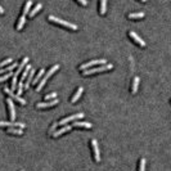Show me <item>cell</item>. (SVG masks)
<instances>
[{
    "instance_id": "1f68e13d",
    "label": "cell",
    "mask_w": 171,
    "mask_h": 171,
    "mask_svg": "<svg viewBox=\"0 0 171 171\" xmlns=\"http://www.w3.org/2000/svg\"><path fill=\"white\" fill-rule=\"evenodd\" d=\"M57 127H58V122H54L53 125L49 127V130H48V134H50V135H52V134L54 133V131H56V129H57Z\"/></svg>"
},
{
    "instance_id": "9a60e30c",
    "label": "cell",
    "mask_w": 171,
    "mask_h": 171,
    "mask_svg": "<svg viewBox=\"0 0 171 171\" xmlns=\"http://www.w3.org/2000/svg\"><path fill=\"white\" fill-rule=\"evenodd\" d=\"M82 91H84V88H82V86H79V89L76 90V93L73 94V97L71 98V102H72V103H75V102H77V100H79V98H80L81 94H82Z\"/></svg>"
},
{
    "instance_id": "f1b7e54d",
    "label": "cell",
    "mask_w": 171,
    "mask_h": 171,
    "mask_svg": "<svg viewBox=\"0 0 171 171\" xmlns=\"http://www.w3.org/2000/svg\"><path fill=\"white\" fill-rule=\"evenodd\" d=\"M57 99V93H49V94L45 95V100H53Z\"/></svg>"
},
{
    "instance_id": "ba28073f",
    "label": "cell",
    "mask_w": 171,
    "mask_h": 171,
    "mask_svg": "<svg viewBox=\"0 0 171 171\" xmlns=\"http://www.w3.org/2000/svg\"><path fill=\"white\" fill-rule=\"evenodd\" d=\"M6 106H8V110H9L10 120H12V122H14V120H15V110H14L13 100H12L10 98H8V99H6Z\"/></svg>"
},
{
    "instance_id": "4316f807",
    "label": "cell",
    "mask_w": 171,
    "mask_h": 171,
    "mask_svg": "<svg viewBox=\"0 0 171 171\" xmlns=\"http://www.w3.org/2000/svg\"><path fill=\"white\" fill-rule=\"evenodd\" d=\"M138 171H145V158H140V161H139V170Z\"/></svg>"
},
{
    "instance_id": "7402d4cb",
    "label": "cell",
    "mask_w": 171,
    "mask_h": 171,
    "mask_svg": "<svg viewBox=\"0 0 171 171\" xmlns=\"http://www.w3.org/2000/svg\"><path fill=\"white\" fill-rule=\"evenodd\" d=\"M31 67L30 65H27L25 68H23V73H22V77H21V81H23V80H26V77H27V75H28V72L31 71Z\"/></svg>"
},
{
    "instance_id": "4dcf8cb0",
    "label": "cell",
    "mask_w": 171,
    "mask_h": 171,
    "mask_svg": "<svg viewBox=\"0 0 171 171\" xmlns=\"http://www.w3.org/2000/svg\"><path fill=\"white\" fill-rule=\"evenodd\" d=\"M22 90H23V81H19V82L17 84V95H19V97H21Z\"/></svg>"
},
{
    "instance_id": "277c9868",
    "label": "cell",
    "mask_w": 171,
    "mask_h": 171,
    "mask_svg": "<svg viewBox=\"0 0 171 171\" xmlns=\"http://www.w3.org/2000/svg\"><path fill=\"white\" fill-rule=\"evenodd\" d=\"M81 117H84V113H75V115H72V116H68V117L62 119L60 121H58V126H65V125H67L68 122L76 121L77 119H81Z\"/></svg>"
},
{
    "instance_id": "ffe728a7",
    "label": "cell",
    "mask_w": 171,
    "mask_h": 171,
    "mask_svg": "<svg viewBox=\"0 0 171 171\" xmlns=\"http://www.w3.org/2000/svg\"><path fill=\"white\" fill-rule=\"evenodd\" d=\"M58 68H59V65H54V66H53V67H52V68L49 69V71L45 73V76H44V77H45V79H49V77H50V76H52V75H53L54 72H56Z\"/></svg>"
},
{
    "instance_id": "7c38bea8",
    "label": "cell",
    "mask_w": 171,
    "mask_h": 171,
    "mask_svg": "<svg viewBox=\"0 0 171 171\" xmlns=\"http://www.w3.org/2000/svg\"><path fill=\"white\" fill-rule=\"evenodd\" d=\"M71 127H72V126H69V125L62 126L59 130H56V131H54V133L52 134V136H53V138H58L59 135H62L63 133H66V131H69V130H71Z\"/></svg>"
},
{
    "instance_id": "484cf974",
    "label": "cell",
    "mask_w": 171,
    "mask_h": 171,
    "mask_svg": "<svg viewBox=\"0 0 171 171\" xmlns=\"http://www.w3.org/2000/svg\"><path fill=\"white\" fill-rule=\"evenodd\" d=\"M31 5H32V2H31V0H28V2L25 4V6H23V15H26L27 14V12L30 10V8H31Z\"/></svg>"
},
{
    "instance_id": "44dd1931",
    "label": "cell",
    "mask_w": 171,
    "mask_h": 171,
    "mask_svg": "<svg viewBox=\"0 0 171 171\" xmlns=\"http://www.w3.org/2000/svg\"><path fill=\"white\" fill-rule=\"evenodd\" d=\"M127 17H129V18H131V19H134V18H142V17H144V12L129 13V14H127Z\"/></svg>"
},
{
    "instance_id": "4fadbf2b",
    "label": "cell",
    "mask_w": 171,
    "mask_h": 171,
    "mask_svg": "<svg viewBox=\"0 0 171 171\" xmlns=\"http://www.w3.org/2000/svg\"><path fill=\"white\" fill-rule=\"evenodd\" d=\"M34 76H35V69H34V68H31V71L28 72V75H27V77H26V79H27V82L23 84V88H25V89H28L30 82L34 80Z\"/></svg>"
},
{
    "instance_id": "603a6c76",
    "label": "cell",
    "mask_w": 171,
    "mask_h": 171,
    "mask_svg": "<svg viewBox=\"0 0 171 171\" xmlns=\"http://www.w3.org/2000/svg\"><path fill=\"white\" fill-rule=\"evenodd\" d=\"M106 10H107V2L106 0H102V2L99 3V12H100V14H104Z\"/></svg>"
},
{
    "instance_id": "8992f818",
    "label": "cell",
    "mask_w": 171,
    "mask_h": 171,
    "mask_svg": "<svg viewBox=\"0 0 171 171\" xmlns=\"http://www.w3.org/2000/svg\"><path fill=\"white\" fill-rule=\"evenodd\" d=\"M0 126L2 127H18V129H23L26 125L22 122H12V121H0Z\"/></svg>"
},
{
    "instance_id": "d4e9b609",
    "label": "cell",
    "mask_w": 171,
    "mask_h": 171,
    "mask_svg": "<svg viewBox=\"0 0 171 171\" xmlns=\"http://www.w3.org/2000/svg\"><path fill=\"white\" fill-rule=\"evenodd\" d=\"M8 133L21 135L22 134V129H18V127H8Z\"/></svg>"
},
{
    "instance_id": "3957f363",
    "label": "cell",
    "mask_w": 171,
    "mask_h": 171,
    "mask_svg": "<svg viewBox=\"0 0 171 171\" xmlns=\"http://www.w3.org/2000/svg\"><path fill=\"white\" fill-rule=\"evenodd\" d=\"M108 62L107 59H93L90 62H86V63H82L79 68L81 71H85V69H89L91 66H103V65H107Z\"/></svg>"
},
{
    "instance_id": "cb8c5ba5",
    "label": "cell",
    "mask_w": 171,
    "mask_h": 171,
    "mask_svg": "<svg viewBox=\"0 0 171 171\" xmlns=\"http://www.w3.org/2000/svg\"><path fill=\"white\" fill-rule=\"evenodd\" d=\"M44 72H45V69H44V68H41L40 71L37 72V75H36V76H34V84H36V85H37V81L41 79V76L44 75Z\"/></svg>"
},
{
    "instance_id": "5b68a950",
    "label": "cell",
    "mask_w": 171,
    "mask_h": 171,
    "mask_svg": "<svg viewBox=\"0 0 171 171\" xmlns=\"http://www.w3.org/2000/svg\"><path fill=\"white\" fill-rule=\"evenodd\" d=\"M3 90H4V93H5V94H8V95L10 97V99L17 100V102H19L21 104H26V100H25V99H23V98H21L19 95H17L14 91H12V90H10L9 88H8V86H4V88H3Z\"/></svg>"
},
{
    "instance_id": "5bb4252c",
    "label": "cell",
    "mask_w": 171,
    "mask_h": 171,
    "mask_svg": "<svg viewBox=\"0 0 171 171\" xmlns=\"http://www.w3.org/2000/svg\"><path fill=\"white\" fill-rule=\"evenodd\" d=\"M72 126H79V127H86V129H90L93 125L90 122H85V121H73Z\"/></svg>"
},
{
    "instance_id": "d6986e66",
    "label": "cell",
    "mask_w": 171,
    "mask_h": 171,
    "mask_svg": "<svg viewBox=\"0 0 171 171\" xmlns=\"http://www.w3.org/2000/svg\"><path fill=\"white\" fill-rule=\"evenodd\" d=\"M14 67H17V63H15V62H14V63H12V65H9L8 67H5V68H2V69H0V73H8V72H12Z\"/></svg>"
},
{
    "instance_id": "ac0fdd59",
    "label": "cell",
    "mask_w": 171,
    "mask_h": 171,
    "mask_svg": "<svg viewBox=\"0 0 171 171\" xmlns=\"http://www.w3.org/2000/svg\"><path fill=\"white\" fill-rule=\"evenodd\" d=\"M41 8H43V4H41V3H37V4L34 6V9H32V10H30L28 15H30V17H34V15H35V14H36L39 10H40Z\"/></svg>"
},
{
    "instance_id": "83f0119b",
    "label": "cell",
    "mask_w": 171,
    "mask_h": 171,
    "mask_svg": "<svg viewBox=\"0 0 171 171\" xmlns=\"http://www.w3.org/2000/svg\"><path fill=\"white\" fill-rule=\"evenodd\" d=\"M12 62H13V58H6V59H4L3 62H0V69H2L4 66H6V65L12 63Z\"/></svg>"
},
{
    "instance_id": "f546056e",
    "label": "cell",
    "mask_w": 171,
    "mask_h": 171,
    "mask_svg": "<svg viewBox=\"0 0 171 171\" xmlns=\"http://www.w3.org/2000/svg\"><path fill=\"white\" fill-rule=\"evenodd\" d=\"M13 76V73L12 72H8V73H4L3 76H0V82H3V81H5V80H8L9 77H12Z\"/></svg>"
},
{
    "instance_id": "7a4b0ae2",
    "label": "cell",
    "mask_w": 171,
    "mask_h": 171,
    "mask_svg": "<svg viewBox=\"0 0 171 171\" xmlns=\"http://www.w3.org/2000/svg\"><path fill=\"white\" fill-rule=\"evenodd\" d=\"M113 66L111 63H107V65H103V66H98L95 68H89V69H85L82 71V75L84 76H88V75H93L95 72H103V71H107V69H112Z\"/></svg>"
},
{
    "instance_id": "30bf717a",
    "label": "cell",
    "mask_w": 171,
    "mask_h": 171,
    "mask_svg": "<svg viewBox=\"0 0 171 171\" xmlns=\"http://www.w3.org/2000/svg\"><path fill=\"white\" fill-rule=\"evenodd\" d=\"M129 36L130 37H133L134 39V41L136 43V44H139L140 46H145V41H143V39L139 36L136 32H134V31H129Z\"/></svg>"
},
{
    "instance_id": "e575fe53",
    "label": "cell",
    "mask_w": 171,
    "mask_h": 171,
    "mask_svg": "<svg viewBox=\"0 0 171 171\" xmlns=\"http://www.w3.org/2000/svg\"><path fill=\"white\" fill-rule=\"evenodd\" d=\"M21 171H23V170H21Z\"/></svg>"
},
{
    "instance_id": "d6a6232c",
    "label": "cell",
    "mask_w": 171,
    "mask_h": 171,
    "mask_svg": "<svg viewBox=\"0 0 171 171\" xmlns=\"http://www.w3.org/2000/svg\"><path fill=\"white\" fill-rule=\"evenodd\" d=\"M77 3H80V4H82V5H86V4H88L86 0H77Z\"/></svg>"
},
{
    "instance_id": "6da1fadb",
    "label": "cell",
    "mask_w": 171,
    "mask_h": 171,
    "mask_svg": "<svg viewBox=\"0 0 171 171\" xmlns=\"http://www.w3.org/2000/svg\"><path fill=\"white\" fill-rule=\"evenodd\" d=\"M48 19L52 21V22H54V23H59V25L65 26V27H67V28L77 30V26L75 25V23H71V22H68V21H65V19H62V18H58V17H56V15H53V14L49 15Z\"/></svg>"
},
{
    "instance_id": "e0dca14e",
    "label": "cell",
    "mask_w": 171,
    "mask_h": 171,
    "mask_svg": "<svg viewBox=\"0 0 171 171\" xmlns=\"http://www.w3.org/2000/svg\"><path fill=\"white\" fill-rule=\"evenodd\" d=\"M139 81H140V79H139L138 76H135V77H134V80H133V86H131V93H133V94H135L136 90H138Z\"/></svg>"
},
{
    "instance_id": "2e32d148",
    "label": "cell",
    "mask_w": 171,
    "mask_h": 171,
    "mask_svg": "<svg viewBox=\"0 0 171 171\" xmlns=\"http://www.w3.org/2000/svg\"><path fill=\"white\" fill-rule=\"evenodd\" d=\"M25 23H26V15H21V17L18 18V22H17V26H15V27H17V30L19 31V30H22V27H23V25H25Z\"/></svg>"
},
{
    "instance_id": "52a82bcc",
    "label": "cell",
    "mask_w": 171,
    "mask_h": 171,
    "mask_svg": "<svg viewBox=\"0 0 171 171\" xmlns=\"http://www.w3.org/2000/svg\"><path fill=\"white\" fill-rule=\"evenodd\" d=\"M91 148H93V152H94V158L97 162L100 161V153H99V147H98V142L97 139H91Z\"/></svg>"
},
{
    "instance_id": "8fae6325",
    "label": "cell",
    "mask_w": 171,
    "mask_h": 171,
    "mask_svg": "<svg viewBox=\"0 0 171 171\" xmlns=\"http://www.w3.org/2000/svg\"><path fill=\"white\" fill-rule=\"evenodd\" d=\"M28 60H30V59H28V57H25V58H23L21 63L17 66V71L13 72V73H14L15 76H18V75H19V72H21V71H23V68H25V67L28 65Z\"/></svg>"
},
{
    "instance_id": "9c48e42d",
    "label": "cell",
    "mask_w": 171,
    "mask_h": 171,
    "mask_svg": "<svg viewBox=\"0 0 171 171\" xmlns=\"http://www.w3.org/2000/svg\"><path fill=\"white\" fill-rule=\"evenodd\" d=\"M57 103H59L58 98H57V99H53V100H46V102H40V103L36 104V107H37V108H46V107H53V106H56Z\"/></svg>"
},
{
    "instance_id": "836d02e7",
    "label": "cell",
    "mask_w": 171,
    "mask_h": 171,
    "mask_svg": "<svg viewBox=\"0 0 171 171\" xmlns=\"http://www.w3.org/2000/svg\"><path fill=\"white\" fill-rule=\"evenodd\" d=\"M0 14H4V9H3L2 5H0Z\"/></svg>"
}]
</instances>
